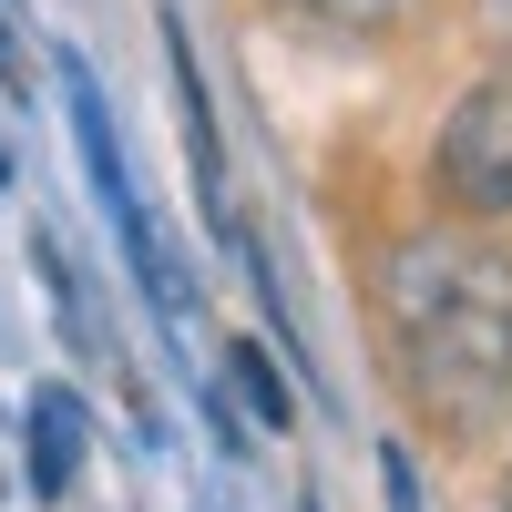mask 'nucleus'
Wrapping results in <instances>:
<instances>
[{
  "instance_id": "39448f33",
  "label": "nucleus",
  "mask_w": 512,
  "mask_h": 512,
  "mask_svg": "<svg viewBox=\"0 0 512 512\" xmlns=\"http://www.w3.org/2000/svg\"><path fill=\"white\" fill-rule=\"evenodd\" d=\"M226 369L246 379V410L267 420V431H287V420H297V400H287V379L267 369V349H246V338H236V349H226Z\"/></svg>"
},
{
  "instance_id": "f257e3e1",
  "label": "nucleus",
  "mask_w": 512,
  "mask_h": 512,
  "mask_svg": "<svg viewBox=\"0 0 512 512\" xmlns=\"http://www.w3.org/2000/svg\"><path fill=\"white\" fill-rule=\"evenodd\" d=\"M379 318H390V359L410 400L441 431H482L512 400V256L431 226L379 256Z\"/></svg>"
},
{
  "instance_id": "0eeeda50",
  "label": "nucleus",
  "mask_w": 512,
  "mask_h": 512,
  "mask_svg": "<svg viewBox=\"0 0 512 512\" xmlns=\"http://www.w3.org/2000/svg\"><path fill=\"white\" fill-rule=\"evenodd\" d=\"M502 512H512V472H502Z\"/></svg>"
},
{
  "instance_id": "f03ea898",
  "label": "nucleus",
  "mask_w": 512,
  "mask_h": 512,
  "mask_svg": "<svg viewBox=\"0 0 512 512\" xmlns=\"http://www.w3.org/2000/svg\"><path fill=\"white\" fill-rule=\"evenodd\" d=\"M431 195L451 205L461 226L512 216V62L482 72L472 93L441 113V134H431Z\"/></svg>"
},
{
  "instance_id": "423d86ee",
  "label": "nucleus",
  "mask_w": 512,
  "mask_h": 512,
  "mask_svg": "<svg viewBox=\"0 0 512 512\" xmlns=\"http://www.w3.org/2000/svg\"><path fill=\"white\" fill-rule=\"evenodd\" d=\"M482 31H492L502 52H512V0H482Z\"/></svg>"
},
{
  "instance_id": "20e7f679",
  "label": "nucleus",
  "mask_w": 512,
  "mask_h": 512,
  "mask_svg": "<svg viewBox=\"0 0 512 512\" xmlns=\"http://www.w3.org/2000/svg\"><path fill=\"white\" fill-rule=\"evenodd\" d=\"M277 21H308V31H338V41H379V31H410L431 0H267Z\"/></svg>"
},
{
  "instance_id": "7ed1b4c3",
  "label": "nucleus",
  "mask_w": 512,
  "mask_h": 512,
  "mask_svg": "<svg viewBox=\"0 0 512 512\" xmlns=\"http://www.w3.org/2000/svg\"><path fill=\"white\" fill-rule=\"evenodd\" d=\"M72 472H82V410L62 390H41L31 400V482H41V502H62Z\"/></svg>"
}]
</instances>
